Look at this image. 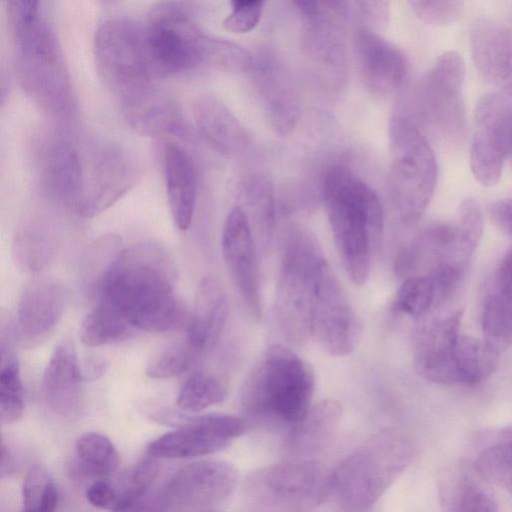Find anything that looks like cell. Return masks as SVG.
<instances>
[{"label": "cell", "mask_w": 512, "mask_h": 512, "mask_svg": "<svg viewBox=\"0 0 512 512\" xmlns=\"http://www.w3.org/2000/svg\"><path fill=\"white\" fill-rule=\"evenodd\" d=\"M315 375L290 347L266 348L244 381L240 403L246 422L287 430L312 405Z\"/></svg>", "instance_id": "cell-3"}, {"label": "cell", "mask_w": 512, "mask_h": 512, "mask_svg": "<svg viewBox=\"0 0 512 512\" xmlns=\"http://www.w3.org/2000/svg\"><path fill=\"white\" fill-rule=\"evenodd\" d=\"M65 301V290L56 281L41 279L27 285L17 309L20 339L30 345L45 339L60 321Z\"/></svg>", "instance_id": "cell-23"}, {"label": "cell", "mask_w": 512, "mask_h": 512, "mask_svg": "<svg viewBox=\"0 0 512 512\" xmlns=\"http://www.w3.org/2000/svg\"><path fill=\"white\" fill-rule=\"evenodd\" d=\"M414 14L430 25H448L460 15L463 0H407Z\"/></svg>", "instance_id": "cell-48"}, {"label": "cell", "mask_w": 512, "mask_h": 512, "mask_svg": "<svg viewBox=\"0 0 512 512\" xmlns=\"http://www.w3.org/2000/svg\"><path fill=\"white\" fill-rule=\"evenodd\" d=\"M194 16L190 0H162L151 9L143 27L153 78L210 66L214 37L201 31Z\"/></svg>", "instance_id": "cell-8"}, {"label": "cell", "mask_w": 512, "mask_h": 512, "mask_svg": "<svg viewBox=\"0 0 512 512\" xmlns=\"http://www.w3.org/2000/svg\"><path fill=\"white\" fill-rule=\"evenodd\" d=\"M238 479L237 469L228 461H196L179 469L147 505L161 511L212 510L233 495Z\"/></svg>", "instance_id": "cell-12"}, {"label": "cell", "mask_w": 512, "mask_h": 512, "mask_svg": "<svg viewBox=\"0 0 512 512\" xmlns=\"http://www.w3.org/2000/svg\"><path fill=\"white\" fill-rule=\"evenodd\" d=\"M323 198L342 266L352 283L363 285L370 274L371 242L383 228L381 201L362 178L343 165L326 173Z\"/></svg>", "instance_id": "cell-2"}, {"label": "cell", "mask_w": 512, "mask_h": 512, "mask_svg": "<svg viewBox=\"0 0 512 512\" xmlns=\"http://www.w3.org/2000/svg\"><path fill=\"white\" fill-rule=\"evenodd\" d=\"M14 33L16 77L26 96L44 114L57 122L69 121L76 101L61 46L51 28L41 19L23 25Z\"/></svg>", "instance_id": "cell-4"}, {"label": "cell", "mask_w": 512, "mask_h": 512, "mask_svg": "<svg viewBox=\"0 0 512 512\" xmlns=\"http://www.w3.org/2000/svg\"><path fill=\"white\" fill-rule=\"evenodd\" d=\"M477 470L512 493V427L503 430L497 441L480 454Z\"/></svg>", "instance_id": "cell-42"}, {"label": "cell", "mask_w": 512, "mask_h": 512, "mask_svg": "<svg viewBox=\"0 0 512 512\" xmlns=\"http://www.w3.org/2000/svg\"><path fill=\"white\" fill-rule=\"evenodd\" d=\"M454 356L459 384L473 386L496 370L499 353L484 339L460 336Z\"/></svg>", "instance_id": "cell-34"}, {"label": "cell", "mask_w": 512, "mask_h": 512, "mask_svg": "<svg viewBox=\"0 0 512 512\" xmlns=\"http://www.w3.org/2000/svg\"><path fill=\"white\" fill-rule=\"evenodd\" d=\"M293 2L301 12L303 20L309 19L314 15L317 0H293Z\"/></svg>", "instance_id": "cell-55"}, {"label": "cell", "mask_w": 512, "mask_h": 512, "mask_svg": "<svg viewBox=\"0 0 512 512\" xmlns=\"http://www.w3.org/2000/svg\"><path fill=\"white\" fill-rule=\"evenodd\" d=\"M483 231V218L477 201L467 198L459 207L455 224V241L452 251L443 263H448L465 272L479 244Z\"/></svg>", "instance_id": "cell-36"}, {"label": "cell", "mask_w": 512, "mask_h": 512, "mask_svg": "<svg viewBox=\"0 0 512 512\" xmlns=\"http://www.w3.org/2000/svg\"><path fill=\"white\" fill-rule=\"evenodd\" d=\"M228 300L221 284L204 277L198 284L185 338L202 355L218 344L228 319Z\"/></svg>", "instance_id": "cell-27"}, {"label": "cell", "mask_w": 512, "mask_h": 512, "mask_svg": "<svg viewBox=\"0 0 512 512\" xmlns=\"http://www.w3.org/2000/svg\"><path fill=\"white\" fill-rule=\"evenodd\" d=\"M224 262L249 312L256 320L263 313V295L254 231L241 206L228 213L221 234Z\"/></svg>", "instance_id": "cell-18"}, {"label": "cell", "mask_w": 512, "mask_h": 512, "mask_svg": "<svg viewBox=\"0 0 512 512\" xmlns=\"http://www.w3.org/2000/svg\"><path fill=\"white\" fill-rule=\"evenodd\" d=\"M201 356L185 338L156 355L147 366V374L156 379L173 378L189 370Z\"/></svg>", "instance_id": "cell-46"}, {"label": "cell", "mask_w": 512, "mask_h": 512, "mask_svg": "<svg viewBox=\"0 0 512 512\" xmlns=\"http://www.w3.org/2000/svg\"><path fill=\"white\" fill-rule=\"evenodd\" d=\"M119 104L127 124L141 135L186 134L180 108L173 99L154 86Z\"/></svg>", "instance_id": "cell-29"}, {"label": "cell", "mask_w": 512, "mask_h": 512, "mask_svg": "<svg viewBox=\"0 0 512 512\" xmlns=\"http://www.w3.org/2000/svg\"><path fill=\"white\" fill-rule=\"evenodd\" d=\"M100 1L107 2V3H112V2H116L118 0H100Z\"/></svg>", "instance_id": "cell-56"}, {"label": "cell", "mask_w": 512, "mask_h": 512, "mask_svg": "<svg viewBox=\"0 0 512 512\" xmlns=\"http://www.w3.org/2000/svg\"><path fill=\"white\" fill-rule=\"evenodd\" d=\"M59 502L54 479L42 464L32 465L22 486V505L25 511L52 512Z\"/></svg>", "instance_id": "cell-44"}, {"label": "cell", "mask_w": 512, "mask_h": 512, "mask_svg": "<svg viewBox=\"0 0 512 512\" xmlns=\"http://www.w3.org/2000/svg\"><path fill=\"white\" fill-rule=\"evenodd\" d=\"M13 30L38 18L39 0H4Z\"/></svg>", "instance_id": "cell-50"}, {"label": "cell", "mask_w": 512, "mask_h": 512, "mask_svg": "<svg viewBox=\"0 0 512 512\" xmlns=\"http://www.w3.org/2000/svg\"><path fill=\"white\" fill-rule=\"evenodd\" d=\"M228 384L224 376L211 370H199L190 375L176 398L179 409L196 413L225 400Z\"/></svg>", "instance_id": "cell-35"}, {"label": "cell", "mask_w": 512, "mask_h": 512, "mask_svg": "<svg viewBox=\"0 0 512 512\" xmlns=\"http://www.w3.org/2000/svg\"><path fill=\"white\" fill-rule=\"evenodd\" d=\"M462 311L425 325L414 344V366L424 378L442 384H459L455 348L460 338Z\"/></svg>", "instance_id": "cell-22"}, {"label": "cell", "mask_w": 512, "mask_h": 512, "mask_svg": "<svg viewBox=\"0 0 512 512\" xmlns=\"http://www.w3.org/2000/svg\"><path fill=\"white\" fill-rule=\"evenodd\" d=\"M158 473L159 465L154 459L139 462L125 476L120 486H116L118 498L114 510L138 509Z\"/></svg>", "instance_id": "cell-45"}, {"label": "cell", "mask_w": 512, "mask_h": 512, "mask_svg": "<svg viewBox=\"0 0 512 512\" xmlns=\"http://www.w3.org/2000/svg\"><path fill=\"white\" fill-rule=\"evenodd\" d=\"M163 173L169 210L175 226L187 230L193 220L197 200V173L189 153L169 142L163 152Z\"/></svg>", "instance_id": "cell-28"}, {"label": "cell", "mask_w": 512, "mask_h": 512, "mask_svg": "<svg viewBox=\"0 0 512 512\" xmlns=\"http://www.w3.org/2000/svg\"><path fill=\"white\" fill-rule=\"evenodd\" d=\"M489 212L495 225L512 236V198L494 202L490 206Z\"/></svg>", "instance_id": "cell-53"}, {"label": "cell", "mask_w": 512, "mask_h": 512, "mask_svg": "<svg viewBox=\"0 0 512 512\" xmlns=\"http://www.w3.org/2000/svg\"><path fill=\"white\" fill-rule=\"evenodd\" d=\"M177 269L169 251L155 241H142L123 252L97 286L100 303L135 329L169 332L189 320L175 296Z\"/></svg>", "instance_id": "cell-1"}, {"label": "cell", "mask_w": 512, "mask_h": 512, "mask_svg": "<svg viewBox=\"0 0 512 512\" xmlns=\"http://www.w3.org/2000/svg\"><path fill=\"white\" fill-rule=\"evenodd\" d=\"M354 53L360 78L371 92L388 95L404 86L408 59L399 47L377 32L359 28L354 34Z\"/></svg>", "instance_id": "cell-20"}, {"label": "cell", "mask_w": 512, "mask_h": 512, "mask_svg": "<svg viewBox=\"0 0 512 512\" xmlns=\"http://www.w3.org/2000/svg\"><path fill=\"white\" fill-rule=\"evenodd\" d=\"M465 66L460 54L447 51L400 100L396 111L421 128H430L447 144L460 142L466 131L463 102Z\"/></svg>", "instance_id": "cell-9"}, {"label": "cell", "mask_w": 512, "mask_h": 512, "mask_svg": "<svg viewBox=\"0 0 512 512\" xmlns=\"http://www.w3.org/2000/svg\"><path fill=\"white\" fill-rule=\"evenodd\" d=\"M88 156L78 213L91 218L109 209L133 188L140 168L134 155L116 143L100 144Z\"/></svg>", "instance_id": "cell-15"}, {"label": "cell", "mask_w": 512, "mask_h": 512, "mask_svg": "<svg viewBox=\"0 0 512 512\" xmlns=\"http://www.w3.org/2000/svg\"><path fill=\"white\" fill-rule=\"evenodd\" d=\"M60 244V233L53 219L33 211L17 224L11 244L14 264L21 271L37 274L53 259Z\"/></svg>", "instance_id": "cell-26"}, {"label": "cell", "mask_w": 512, "mask_h": 512, "mask_svg": "<svg viewBox=\"0 0 512 512\" xmlns=\"http://www.w3.org/2000/svg\"><path fill=\"white\" fill-rule=\"evenodd\" d=\"M435 306L433 282L428 274L405 277L392 302V310L413 318L426 314Z\"/></svg>", "instance_id": "cell-43"}, {"label": "cell", "mask_w": 512, "mask_h": 512, "mask_svg": "<svg viewBox=\"0 0 512 512\" xmlns=\"http://www.w3.org/2000/svg\"><path fill=\"white\" fill-rule=\"evenodd\" d=\"M389 138V200L400 222L411 226L421 218L433 196L437 162L418 125L396 111L389 123Z\"/></svg>", "instance_id": "cell-5"}, {"label": "cell", "mask_w": 512, "mask_h": 512, "mask_svg": "<svg viewBox=\"0 0 512 512\" xmlns=\"http://www.w3.org/2000/svg\"><path fill=\"white\" fill-rule=\"evenodd\" d=\"M135 328L107 305L98 302L83 319L79 336L90 347L117 343L128 339Z\"/></svg>", "instance_id": "cell-37"}, {"label": "cell", "mask_w": 512, "mask_h": 512, "mask_svg": "<svg viewBox=\"0 0 512 512\" xmlns=\"http://www.w3.org/2000/svg\"><path fill=\"white\" fill-rule=\"evenodd\" d=\"M470 48L478 72L512 93V32L498 22L478 18L471 25Z\"/></svg>", "instance_id": "cell-24"}, {"label": "cell", "mask_w": 512, "mask_h": 512, "mask_svg": "<svg viewBox=\"0 0 512 512\" xmlns=\"http://www.w3.org/2000/svg\"><path fill=\"white\" fill-rule=\"evenodd\" d=\"M302 54L308 70L329 92L341 89L348 75L345 27L324 22H304Z\"/></svg>", "instance_id": "cell-21"}, {"label": "cell", "mask_w": 512, "mask_h": 512, "mask_svg": "<svg viewBox=\"0 0 512 512\" xmlns=\"http://www.w3.org/2000/svg\"><path fill=\"white\" fill-rule=\"evenodd\" d=\"M362 325L338 279L328 266L315 292L312 338L331 356L350 354L361 337Z\"/></svg>", "instance_id": "cell-17"}, {"label": "cell", "mask_w": 512, "mask_h": 512, "mask_svg": "<svg viewBox=\"0 0 512 512\" xmlns=\"http://www.w3.org/2000/svg\"><path fill=\"white\" fill-rule=\"evenodd\" d=\"M195 127L203 140L217 153L238 155L248 146L249 136L231 110L212 95H201L192 107Z\"/></svg>", "instance_id": "cell-30"}, {"label": "cell", "mask_w": 512, "mask_h": 512, "mask_svg": "<svg viewBox=\"0 0 512 512\" xmlns=\"http://www.w3.org/2000/svg\"><path fill=\"white\" fill-rule=\"evenodd\" d=\"M366 19L377 28L384 27L389 19V0H356Z\"/></svg>", "instance_id": "cell-52"}, {"label": "cell", "mask_w": 512, "mask_h": 512, "mask_svg": "<svg viewBox=\"0 0 512 512\" xmlns=\"http://www.w3.org/2000/svg\"><path fill=\"white\" fill-rule=\"evenodd\" d=\"M231 12L223 27L233 33H247L259 23L266 0H230Z\"/></svg>", "instance_id": "cell-49"}, {"label": "cell", "mask_w": 512, "mask_h": 512, "mask_svg": "<svg viewBox=\"0 0 512 512\" xmlns=\"http://www.w3.org/2000/svg\"><path fill=\"white\" fill-rule=\"evenodd\" d=\"M42 391L50 409L61 416H73L82 406L83 386L80 364L73 341L64 339L54 348L45 367Z\"/></svg>", "instance_id": "cell-25"}, {"label": "cell", "mask_w": 512, "mask_h": 512, "mask_svg": "<svg viewBox=\"0 0 512 512\" xmlns=\"http://www.w3.org/2000/svg\"><path fill=\"white\" fill-rule=\"evenodd\" d=\"M409 456L400 435H376L332 471L330 497L345 511L371 509L404 471Z\"/></svg>", "instance_id": "cell-6"}, {"label": "cell", "mask_w": 512, "mask_h": 512, "mask_svg": "<svg viewBox=\"0 0 512 512\" xmlns=\"http://www.w3.org/2000/svg\"><path fill=\"white\" fill-rule=\"evenodd\" d=\"M1 466L0 472L1 476H9L15 473L18 469V461L15 453L10 449V447L2 441L1 445Z\"/></svg>", "instance_id": "cell-54"}, {"label": "cell", "mask_w": 512, "mask_h": 512, "mask_svg": "<svg viewBox=\"0 0 512 512\" xmlns=\"http://www.w3.org/2000/svg\"><path fill=\"white\" fill-rule=\"evenodd\" d=\"M455 241V225L434 222L422 229L402 250L396 261L401 276L428 273L450 255Z\"/></svg>", "instance_id": "cell-33"}, {"label": "cell", "mask_w": 512, "mask_h": 512, "mask_svg": "<svg viewBox=\"0 0 512 512\" xmlns=\"http://www.w3.org/2000/svg\"><path fill=\"white\" fill-rule=\"evenodd\" d=\"M512 154V99L502 93L482 96L475 109L470 166L483 186L495 185Z\"/></svg>", "instance_id": "cell-14"}, {"label": "cell", "mask_w": 512, "mask_h": 512, "mask_svg": "<svg viewBox=\"0 0 512 512\" xmlns=\"http://www.w3.org/2000/svg\"><path fill=\"white\" fill-rule=\"evenodd\" d=\"M248 71L261 96L271 129L280 135L293 131L300 117V98L281 56L274 49L263 47L253 55Z\"/></svg>", "instance_id": "cell-19"}, {"label": "cell", "mask_w": 512, "mask_h": 512, "mask_svg": "<svg viewBox=\"0 0 512 512\" xmlns=\"http://www.w3.org/2000/svg\"><path fill=\"white\" fill-rule=\"evenodd\" d=\"M85 496L87 501L95 507L114 510L118 493L112 482L99 479L87 488Z\"/></svg>", "instance_id": "cell-51"}, {"label": "cell", "mask_w": 512, "mask_h": 512, "mask_svg": "<svg viewBox=\"0 0 512 512\" xmlns=\"http://www.w3.org/2000/svg\"><path fill=\"white\" fill-rule=\"evenodd\" d=\"M93 50L99 78L119 103L154 86L142 24L123 17L104 20Z\"/></svg>", "instance_id": "cell-11"}, {"label": "cell", "mask_w": 512, "mask_h": 512, "mask_svg": "<svg viewBox=\"0 0 512 512\" xmlns=\"http://www.w3.org/2000/svg\"><path fill=\"white\" fill-rule=\"evenodd\" d=\"M121 238L113 233L95 239L81 259L82 270L91 276L97 286L124 250Z\"/></svg>", "instance_id": "cell-47"}, {"label": "cell", "mask_w": 512, "mask_h": 512, "mask_svg": "<svg viewBox=\"0 0 512 512\" xmlns=\"http://www.w3.org/2000/svg\"><path fill=\"white\" fill-rule=\"evenodd\" d=\"M328 266L312 236L299 229L290 232L277 283L275 315L282 335L294 346L312 338L316 287Z\"/></svg>", "instance_id": "cell-7"}, {"label": "cell", "mask_w": 512, "mask_h": 512, "mask_svg": "<svg viewBox=\"0 0 512 512\" xmlns=\"http://www.w3.org/2000/svg\"><path fill=\"white\" fill-rule=\"evenodd\" d=\"M332 471L312 458H289L249 472L241 485L255 511H309L331 494Z\"/></svg>", "instance_id": "cell-10"}, {"label": "cell", "mask_w": 512, "mask_h": 512, "mask_svg": "<svg viewBox=\"0 0 512 512\" xmlns=\"http://www.w3.org/2000/svg\"><path fill=\"white\" fill-rule=\"evenodd\" d=\"M511 158H512V154H511Z\"/></svg>", "instance_id": "cell-57"}, {"label": "cell", "mask_w": 512, "mask_h": 512, "mask_svg": "<svg viewBox=\"0 0 512 512\" xmlns=\"http://www.w3.org/2000/svg\"><path fill=\"white\" fill-rule=\"evenodd\" d=\"M483 339L499 354L512 344V248L500 260L486 295Z\"/></svg>", "instance_id": "cell-31"}, {"label": "cell", "mask_w": 512, "mask_h": 512, "mask_svg": "<svg viewBox=\"0 0 512 512\" xmlns=\"http://www.w3.org/2000/svg\"><path fill=\"white\" fill-rule=\"evenodd\" d=\"M24 394L16 352L1 354L0 422L10 425L23 415Z\"/></svg>", "instance_id": "cell-41"}, {"label": "cell", "mask_w": 512, "mask_h": 512, "mask_svg": "<svg viewBox=\"0 0 512 512\" xmlns=\"http://www.w3.org/2000/svg\"><path fill=\"white\" fill-rule=\"evenodd\" d=\"M75 450L81 469L88 475H108L116 471L120 464L115 445L99 432H87L79 436Z\"/></svg>", "instance_id": "cell-39"}, {"label": "cell", "mask_w": 512, "mask_h": 512, "mask_svg": "<svg viewBox=\"0 0 512 512\" xmlns=\"http://www.w3.org/2000/svg\"><path fill=\"white\" fill-rule=\"evenodd\" d=\"M342 406L334 399L312 404L305 415L286 433L284 450L291 458H310L322 451L336 434Z\"/></svg>", "instance_id": "cell-32"}, {"label": "cell", "mask_w": 512, "mask_h": 512, "mask_svg": "<svg viewBox=\"0 0 512 512\" xmlns=\"http://www.w3.org/2000/svg\"><path fill=\"white\" fill-rule=\"evenodd\" d=\"M442 503L450 511H495L497 503L480 483L467 473L452 477L441 486Z\"/></svg>", "instance_id": "cell-40"}, {"label": "cell", "mask_w": 512, "mask_h": 512, "mask_svg": "<svg viewBox=\"0 0 512 512\" xmlns=\"http://www.w3.org/2000/svg\"><path fill=\"white\" fill-rule=\"evenodd\" d=\"M244 196L252 228L259 239L267 244L275 226V197L272 180L266 174H254L244 184ZM248 215V214H247ZM248 215V216H250Z\"/></svg>", "instance_id": "cell-38"}, {"label": "cell", "mask_w": 512, "mask_h": 512, "mask_svg": "<svg viewBox=\"0 0 512 512\" xmlns=\"http://www.w3.org/2000/svg\"><path fill=\"white\" fill-rule=\"evenodd\" d=\"M35 178L46 200L78 212L84 190V161L73 140L63 131L44 130L32 146Z\"/></svg>", "instance_id": "cell-13"}, {"label": "cell", "mask_w": 512, "mask_h": 512, "mask_svg": "<svg viewBox=\"0 0 512 512\" xmlns=\"http://www.w3.org/2000/svg\"><path fill=\"white\" fill-rule=\"evenodd\" d=\"M247 425L245 419L224 413L190 417L179 428L152 441L147 452L153 458L165 459L211 455L243 435Z\"/></svg>", "instance_id": "cell-16"}]
</instances>
